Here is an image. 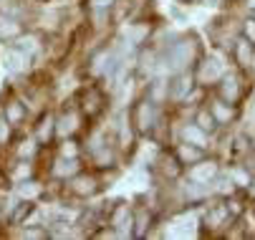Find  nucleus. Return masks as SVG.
Masks as SVG:
<instances>
[{
    "instance_id": "5",
    "label": "nucleus",
    "mask_w": 255,
    "mask_h": 240,
    "mask_svg": "<svg viewBox=\"0 0 255 240\" xmlns=\"http://www.w3.org/2000/svg\"><path fill=\"white\" fill-rule=\"evenodd\" d=\"M223 76H225V66L217 61V58H205V61L197 66V81H200L202 86L217 84Z\"/></svg>"
},
{
    "instance_id": "29",
    "label": "nucleus",
    "mask_w": 255,
    "mask_h": 240,
    "mask_svg": "<svg viewBox=\"0 0 255 240\" xmlns=\"http://www.w3.org/2000/svg\"><path fill=\"white\" fill-rule=\"evenodd\" d=\"M91 10H112L117 5V0H89Z\"/></svg>"
},
{
    "instance_id": "8",
    "label": "nucleus",
    "mask_w": 255,
    "mask_h": 240,
    "mask_svg": "<svg viewBox=\"0 0 255 240\" xmlns=\"http://www.w3.org/2000/svg\"><path fill=\"white\" fill-rule=\"evenodd\" d=\"M192 76L187 74V71H179V74H174V79L169 81V99L172 101H182V99H187L190 96V91H192Z\"/></svg>"
},
{
    "instance_id": "3",
    "label": "nucleus",
    "mask_w": 255,
    "mask_h": 240,
    "mask_svg": "<svg viewBox=\"0 0 255 240\" xmlns=\"http://www.w3.org/2000/svg\"><path fill=\"white\" fill-rule=\"evenodd\" d=\"M99 180L94 177V175H89V172H79L74 175V177H68L66 180V192H71L74 197H79V200H86V197H94L96 192H99Z\"/></svg>"
},
{
    "instance_id": "33",
    "label": "nucleus",
    "mask_w": 255,
    "mask_h": 240,
    "mask_svg": "<svg viewBox=\"0 0 255 240\" xmlns=\"http://www.w3.org/2000/svg\"><path fill=\"white\" fill-rule=\"evenodd\" d=\"M179 3H185V0H179Z\"/></svg>"
},
{
    "instance_id": "16",
    "label": "nucleus",
    "mask_w": 255,
    "mask_h": 240,
    "mask_svg": "<svg viewBox=\"0 0 255 240\" xmlns=\"http://www.w3.org/2000/svg\"><path fill=\"white\" fill-rule=\"evenodd\" d=\"M223 86H220V96H223V101H228V104H235V101L240 99V81H238V76H230V74H225L223 79Z\"/></svg>"
},
{
    "instance_id": "9",
    "label": "nucleus",
    "mask_w": 255,
    "mask_h": 240,
    "mask_svg": "<svg viewBox=\"0 0 255 240\" xmlns=\"http://www.w3.org/2000/svg\"><path fill=\"white\" fill-rule=\"evenodd\" d=\"M28 66H30V56L13 43V46L5 51V68H8L10 74H23Z\"/></svg>"
},
{
    "instance_id": "14",
    "label": "nucleus",
    "mask_w": 255,
    "mask_h": 240,
    "mask_svg": "<svg viewBox=\"0 0 255 240\" xmlns=\"http://www.w3.org/2000/svg\"><path fill=\"white\" fill-rule=\"evenodd\" d=\"M207 139H210V134L202 129V126H197L195 121L192 124H185L182 126V142H190V144H195V147H207Z\"/></svg>"
},
{
    "instance_id": "1",
    "label": "nucleus",
    "mask_w": 255,
    "mask_h": 240,
    "mask_svg": "<svg viewBox=\"0 0 255 240\" xmlns=\"http://www.w3.org/2000/svg\"><path fill=\"white\" fill-rule=\"evenodd\" d=\"M157 107L159 104H154L149 96L139 99L136 104L131 107L129 117H131V124H134L136 134H152L157 129V124H159V109Z\"/></svg>"
},
{
    "instance_id": "17",
    "label": "nucleus",
    "mask_w": 255,
    "mask_h": 240,
    "mask_svg": "<svg viewBox=\"0 0 255 240\" xmlns=\"http://www.w3.org/2000/svg\"><path fill=\"white\" fill-rule=\"evenodd\" d=\"M53 134H56V117L53 114H43L41 124L35 126V142H38V144H48Z\"/></svg>"
},
{
    "instance_id": "2",
    "label": "nucleus",
    "mask_w": 255,
    "mask_h": 240,
    "mask_svg": "<svg viewBox=\"0 0 255 240\" xmlns=\"http://www.w3.org/2000/svg\"><path fill=\"white\" fill-rule=\"evenodd\" d=\"M159 61L167 63V68H172L174 74L187 71V66L195 61V41L192 38H179V41L169 43L164 58H159Z\"/></svg>"
},
{
    "instance_id": "25",
    "label": "nucleus",
    "mask_w": 255,
    "mask_h": 240,
    "mask_svg": "<svg viewBox=\"0 0 255 240\" xmlns=\"http://www.w3.org/2000/svg\"><path fill=\"white\" fill-rule=\"evenodd\" d=\"M33 208H35L33 200H20L18 208H15V213L10 215V223H13V225H20L23 220H28V215L33 213Z\"/></svg>"
},
{
    "instance_id": "6",
    "label": "nucleus",
    "mask_w": 255,
    "mask_h": 240,
    "mask_svg": "<svg viewBox=\"0 0 255 240\" xmlns=\"http://www.w3.org/2000/svg\"><path fill=\"white\" fill-rule=\"evenodd\" d=\"M3 117L8 119L10 126H23V121L28 119V107H25V101L18 99V96H10L5 104H3Z\"/></svg>"
},
{
    "instance_id": "10",
    "label": "nucleus",
    "mask_w": 255,
    "mask_h": 240,
    "mask_svg": "<svg viewBox=\"0 0 255 240\" xmlns=\"http://www.w3.org/2000/svg\"><path fill=\"white\" fill-rule=\"evenodd\" d=\"M79 112L76 109H71V112H63L61 117H56V134L58 136H74V131L79 129Z\"/></svg>"
},
{
    "instance_id": "19",
    "label": "nucleus",
    "mask_w": 255,
    "mask_h": 240,
    "mask_svg": "<svg viewBox=\"0 0 255 240\" xmlns=\"http://www.w3.org/2000/svg\"><path fill=\"white\" fill-rule=\"evenodd\" d=\"M233 56H235V61L243 68H248L253 63V43L248 38H240L238 43H233Z\"/></svg>"
},
{
    "instance_id": "13",
    "label": "nucleus",
    "mask_w": 255,
    "mask_h": 240,
    "mask_svg": "<svg viewBox=\"0 0 255 240\" xmlns=\"http://www.w3.org/2000/svg\"><path fill=\"white\" fill-rule=\"evenodd\" d=\"M217 177V167H215V162H205V159H200V162H195L192 164V169H190V180H195V182H212Z\"/></svg>"
},
{
    "instance_id": "24",
    "label": "nucleus",
    "mask_w": 255,
    "mask_h": 240,
    "mask_svg": "<svg viewBox=\"0 0 255 240\" xmlns=\"http://www.w3.org/2000/svg\"><path fill=\"white\" fill-rule=\"evenodd\" d=\"M195 124H197V126H202L207 134H212V131L217 129V121H215V117H212L210 107H207V109H200V112L195 114Z\"/></svg>"
},
{
    "instance_id": "11",
    "label": "nucleus",
    "mask_w": 255,
    "mask_h": 240,
    "mask_svg": "<svg viewBox=\"0 0 255 240\" xmlns=\"http://www.w3.org/2000/svg\"><path fill=\"white\" fill-rule=\"evenodd\" d=\"M23 33V25L18 18L13 15H5V13H0V41H18V36Z\"/></svg>"
},
{
    "instance_id": "23",
    "label": "nucleus",
    "mask_w": 255,
    "mask_h": 240,
    "mask_svg": "<svg viewBox=\"0 0 255 240\" xmlns=\"http://www.w3.org/2000/svg\"><path fill=\"white\" fill-rule=\"evenodd\" d=\"M79 154H81L79 142L74 139V136H63V142H61V147H58V157H71V159H79Z\"/></svg>"
},
{
    "instance_id": "18",
    "label": "nucleus",
    "mask_w": 255,
    "mask_h": 240,
    "mask_svg": "<svg viewBox=\"0 0 255 240\" xmlns=\"http://www.w3.org/2000/svg\"><path fill=\"white\" fill-rule=\"evenodd\" d=\"M131 213H134V235L144 238L149 233V228H152V213L147 208H136Z\"/></svg>"
},
{
    "instance_id": "31",
    "label": "nucleus",
    "mask_w": 255,
    "mask_h": 240,
    "mask_svg": "<svg viewBox=\"0 0 255 240\" xmlns=\"http://www.w3.org/2000/svg\"><path fill=\"white\" fill-rule=\"evenodd\" d=\"M8 136H10V124H8V119L3 117V119H0V144H3Z\"/></svg>"
},
{
    "instance_id": "15",
    "label": "nucleus",
    "mask_w": 255,
    "mask_h": 240,
    "mask_svg": "<svg viewBox=\"0 0 255 240\" xmlns=\"http://www.w3.org/2000/svg\"><path fill=\"white\" fill-rule=\"evenodd\" d=\"M177 159L182 162V164H195V162H200V159H205V149L202 147H195V144H190V142H182L179 147H177Z\"/></svg>"
},
{
    "instance_id": "27",
    "label": "nucleus",
    "mask_w": 255,
    "mask_h": 240,
    "mask_svg": "<svg viewBox=\"0 0 255 240\" xmlns=\"http://www.w3.org/2000/svg\"><path fill=\"white\" fill-rule=\"evenodd\" d=\"M35 149H38V147H35V139H23L20 147L15 149V157H18V159H28V157L35 154Z\"/></svg>"
},
{
    "instance_id": "28",
    "label": "nucleus",
    "mask_w": 255,
    "mask_h": 240,
    "mask_svg": "<svg viewBox=\"0 0 255 240\" xmlns=\"http://www.w3.org/2000/svg\"><path fill=\"white\" fill-rule=\"evenodd\" d=\"M243 36L255 46V18H248V20L243 23Z\"/></svg>"
},
{
    "instance_id": "32",
    "label": "nucleus",
    "mask_w": 255,
    "mask_h": 240,
    "mask_svg": "<svg viewBox=\"0 0 255 240\" xmlns=\"http://www.w3.org/2000/svg\"><path fill=\"white\" fill-rule=\"evenodd\" d=\"M3 185H5V172L0 169V187H3Z\"/></svg>"
},
{
    "instance_id": "22",
    "label": "nucleus",
    "mask_w": 255,
    "mask_h": 240,
    "mask_svg": "<svg viewBox=\"0 0 255 240\" xmlns=\"http://www.w3.org/2000/svg\"><path fill=\"white\" fill-rule=\"evenodd\" d=\"M159 169H162L164 177H172V180H174V177L182 172V162L177 159V154H174V157H162V159H159Z\"/></svg>"
},
{
    "instance_id": "20",
    "label": "nucleus",
    "mask_w": 255,
    "mask_h": 240,
    "mask_svg": "<svg viewBox=\"0 0 255 240\" xmlns=\"http://www.w3.org/2000/svg\"><path fill=\"white\" fill-rule=\"evenodd\" d=\"M210 112H212V117H215L217 124H228L235 117V109H233V104H228V101H212Z\"/></svg>"
},
{
    "instance_id": "30",
    "label": "nucleus",
    "mask_w": 255,
    "mask_h": 240,
    "mask_svg": "<svg viewBox=\"0 0 255 240\" xmlns=\"http://www.w3.org/2000/svg\"><path fill=\"white\" fill-rule=\"evenodd\" d=\"M18 235H20V238H48L51 233H48V230H38V228H25V230H20Z\"/></svg>"
},
{
    "instance_id": "26",
    "label": "nucleus",
    "mask_w": 255,
    "mask_h": 240,
    "mask_svg": "<svg viewBox=\"0 0 255 240\" xmlns=\"http://www.w3.org/2000/svg\"><path fill=\"white\" fill-rule=\"evenodd\" d=\"M41 192H43L41 182H35V180H23V182H20V195H23L25 200H33V197H38Z\"/></svg>"
},
{
    "instance_id": "21",
    "label": "nucleus",
    "mask_w": 255,
    "mask_h": 240,
    "mask_svg": "<svg viewBox=\"0 0 255 240\" xmlns=\"http://www.w3.org/2000/svg\"><path fill=\"white\" fill-rule=\"evenodd\" d=\"M20 51H25L30 58L35 56V53H38L41 48H43V43H41V38L38 36H33V33H28V36H23V33H20V36H18V43H15Z\"/></svg>"
},
{
    "instance_id": "12",
    "label": "nucleus",
    "mask_w": 255,
    "mask_h": 240,
    "mask_svg": "<svg viewBox=\"0 0 255 240\" xmlns=\"http://www.w3.org/2000/svg\"><path fill=\"white\" fill-rule=\"evenodd\" d=\"M79 159H71V157H58L56 159V164L51 167V175L53 177H58V180H68V177H74L76 172H79Z\"/></svg>"
},
{
    "instance_id": "4",
    "label": "nucleus",
    "mask_w": 255,
    "mask_h": 240,
    "mask_svg": "<svg viewBox=\"0 0 255 240\" xmlns=\"http://www.w3.org/2000/svg\"><path fill=\"white\" fill-rule=\"evenodd\" d=\"M104 101H106L104 91L99 86H89V89H84V96H81V112L89 119H94V117H99L104 112Z\"/></svg>"
},
{
    "instance_id": "7",
    "label": "nucleus",
    "mask_w": 255,
    "mask_h": 240,
    "mask_svg": "<svg viewBox=\"0 0 255 240\" xmlns=\"http://www.w3.org/2000/svg\"><path fill=\"white\" fill-rule=\"evenodd\" d=\"M149 33H152V25L147 20H136V23H129L127 33H124V43L129 48H139L141 43L149 41Z\"/></svg>"
}]
</instances>
